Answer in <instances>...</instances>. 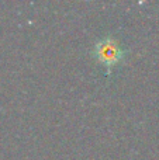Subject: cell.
Listing matches in <instances>:
<instances>
[{"instance_id":"obj_1","label":"cell","mask_w":159,"mask_h":160,"mask_svg":"<svg viewBox=\"0 0 159 160\" xmlns=\"http://www.w3.org/2000/svg\"><path fill=\"white\" fill-rule=\"evenodd\" d=\"M96 56L104 65L111 66L121 59V49L113 39L107 38L96 45Z\"/></svg>"}]
</instances>
